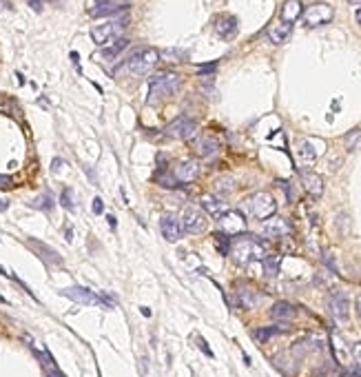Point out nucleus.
Segmentation results:
<instances>
[{
	"label": "nucleus",
	"instance_id": "1",
	"mask_svg": "<svg viewBox=\"0 0 361 377\" xmlns=\"http://www.w3.org/2000/svg\"><path fill=\"white\" fill-rule=\"evenodd\" d=\"M229 255L237 264H251V262H257L266 255L264 244L253 235H239L231 242L229 246Z\"/></svg>",
	"mask_w": 361,
	"mask_h": 377
},
{
	"label": "nucleus",
	"instance_id": "2",
	"mask_svg": "<svg viewBox=\"0 0 361 377\" xmlns=\"http://www.w3.org/2000/svg\"><path fill=\"white\" fill-rule=\"evenodd\" d=\"M179 87H182V78L175 71H157L149 80V100L160 102V100L177 93Z\"/></svg>",
	"mask_w": 361,
	"mask_h": 377
},
{
	"label": "nucleus",
	"instance_id": "3",
	"mask_svg": "<svg viewBox=\"0 0 361 377\" xmlns=\"http://www.w3.org/2000/svg\"><path fill=\"white\" fill-rule=\"evenodd\" d=\"M160 62V53L153 47H140L126 58L124 62V71L131 73V76H144V73H151L155 69V65Z\"/></svg>",
	"mask_w": 361,
	"mask_h": 377
},
{
	"label": "nucleus",
	"instance_id": "4",
	"mask_svg": "<svg viewBox=\"0 0 361 377\" xmlns=\"http://www.w3.org/2000/svg\"><path fill=\"white\" fill-rule=\"evenodd\" d=\"M242 206H244V211L249 213L251 218H257V220H268L270 215L275 213V208H277L273 195L266 193V191H257V193L249 195V198L242 202Z\"/></svg>",
	"mask_w": 361,
	"mask_h": 377
},
{
	"label": "nucleus",
	"instance_id": "5",
	"mask_svg": "<svg viewBox=\"0 0 361 377\" xmlns=\"http://www.w3.org/2000/svg\"><path fill=\"white\" fill-rule=\"evenodd\" d=\"M182 228L186 233H191V235H199V233H204L206 228H209V220H206V215L202 213V208H197V206H184V211H182Z\"/></svg>",
	"mask_w": 361,
	"mask_h": 377
},
{
	"label": "nucleus",
	"instance_id": "6",
	"mask_svg": "<svg viewBox=\"0 0 361 377\" xmlns=\"http://www.w3.org/2000/svg\"><path fill=\"white\" fill-rule=\"evenodd\" d=\"M332 16H335V13H332V7L326 3H317V5H310L308 9H304V23H306V27H310V29L328 25Z\"/></svg>",
	"mask_w": 361,
	"mask_h": 377
},
{
	"label": "nucleus",
	"instance_id": "7",
	"mask_svg": "<svg viewBox=\"0 0 361 377\" xmlns=\"http://www.w3.org/2000/svg\"><path fill=\"white\" fill-rule=\"evenodd\" d=\"M126 27V18L122 20H111V23H102L98 27H93L91 29V38L96 45H104L109 43L111 38H118L120 33H122V29Z\"/></svg>",
	"mask_w": 361,
	"mask_h": 377
},
{
	"label": "nucleus",
	"instance_id": "8",
	"mask_svg": "<svg viewBox=\"0 0 361 377\" xmlns=\"http://www.w3.org/2000/svg\"><path fill=\"white\" fill-rule=\"evenodd\" d=\"M195 131H197V122L193 118H186V116L175 118L169 127H166V136L175 138V140H191L195 136Z\"/></svg>",
	"mask_w": 361,
	"mask_h": 377
},
{
	"label": "nucleus",
	"instance_id": "9",
	"mask_svg": "<svg viewBox=\"0 0 361 377\" xmlns=\"http://www.w3.org/2000/svg\"><path fill=\"white\" fill-rule=\"evenodd\" d=\"M60 295L69 298L71 302H78V304H84V306H96L102 302V295H96L91 288H84V286H69V288H62Z\"/></svg>",
	"mask_w": 361,
	"mask_h": 377
},
{
	"label": "nucleus",
	"instance_id": "10",
	"mask_svg": "<svg viewBox=\"0 0 361 377\" xmlns=\"http://www.w3.org/2000/svg\"><path fill=\"white\" fill-rule=\"evenodd\" d=\"M219 228L226 235H239L246 228V218L242 211H226L224 215H219Z\"/></svg>",
	"mask_w": 361,
	"mask_h": 377
},
{
	"label": "nucleus",
	"instance_id": "11",
	"mask_svg": "<svg viewBox=\"0 0 361 377\" xmlns=\"http://www.w3.org/2000/svg\"><path fill=\"white\" fill-rule=\"evenodd\" d=\"M328 311H330V315H332V320H335V322H346V320H348V315H350V302H348V298H346V293L337 291V293L330 295Z\"/></svg>",
	"mask_w": 361,
	"mask_h": 377
},
{
	"label": "nucleus",
	"instance_id": "12",
	"mask_svg": "<svg viewBox=\"0 0 361 377\" xmlns=\"http://www.w3.org/2000/svg\"><path fill=\"white\" fill-rule=\"evenodd\" d=\"M199 171H202V166L197 160H182L175 166V180L177 182H193L199 178Z\"/></svg>",
	"mask_w": 361,
	"mask_h": 377
},
{
	"label": "nucleus",
	"instance_id": "13",
	"mask_svg": "<svg viewBox=\"0 0 361 377\" xmlns=\"http://www.w3.org/2000/svg\"><path fill=\"white\" fill-rule=\"evenodd\" d=\"M193 149L202 158H215L219 153V142L213 136H199L193 140Z\"/></svg>",
	"mask_w": 361,
	"mask_h": 377
},
{
	"label": "nucleus",
	"instance_id": "14",
	"mask_svg": "<svg viewBox=\"0 0 361 377\" xmlns=\"http://www.w3.org/2000/svg\"><path fill=\"white\" fill-rule=\"evenodd\" d=\"M160 228H162V235L169 242H177L182 238L184 228H182V222H179L175 215H164L162 220H160Z\"/></svg>",
	"mask_w": 361,
	"mask_h": 377
},
{
	"label": "nucleus",
	"instance_id": "15",
	"mask_svg": "<svg viewBox=\"0 0 361 377\" xmlns=\"http://www.w3.org/2000/svg\"><path fill=\"white\" fill-rule=\"evenodd\" d=\"M317 146H315V142L312 140H302V142L297 144V162H299V166H312L317 162Z\"/></svg>",
	"mask_w": 361,
	"mask_h": 377
},
{
	"label": "nucleus",
	"instance_id": "16",
	"mask_svg": "<svg viewBox=\"0 0 361 377\" xmlns=\"http://www.w3.org/2000/svg\"><path fill=\"white\" fill-rule=\"evenodd\" d=\"M27 244H29L33 251H36L40 258L47 262V264H53V266H60V264H62V258H60V253H56L51 246H47V244H42V242H38V240H33V238L27 240Z\"/></svg>",
	"mask_w": 361,
	"mask_h": 377
},
{
	"label": "nucleus",
	"instance_id": "17",
	"mask_svg": "<svg viewBox=\"0 0 361 377\" xmlns=\"http://www.w3.org/2000/svg\"><path fill=\"white\" fill-rule=\"evenodd\" d=\"M202 208H204L206 213H211L213 218H219V215H224L226 211H229L226 202H224V200H219L217 195H213V193L202 195Z\"/></svg>",
	"mask_w": 361,
	"mask_h": 377
},
{
	"label": "nucleus",
	"instance_id": "18",
	"mask_svg": "<svg viewBox=\"0 0 361 377\" xmlns=\"http://www.w3.org/2000/svg\"><path fill=\"white\" fill-rule=\"evenodd\" d=\"M262 233L266 235V238H282V235L290 233V226L286 224L284 220L273 218V220H266L262 224Z\"/></svg>",
	"mask_w": 361,
	"mask_h": 377
},
{
	"label": "nucleus",
	"instance_id": "19",
	"mask_svg": "<svg viewBox=\"0 0 361 377\" xmlns=\"http://www.w3.org/2000/svg\"><path fill=\"white\" fill-rule=\"evenodd\" d=\"M215 29H217L219 38L231 40V38H235V33H237V20L233 16H219L215 23Z\"/></svg>",
	"mask_w": 361,
	"mask_h": 377
},
{
	"label": "nucleus",
	"instance_id": "20",
	"mask_svg": "<svg viewBox=\"0 0 361 377\" xmlns=\"http://www.w3.org/2000/svg\"><path fill=\"white\" fill-rule=\"evenodd\" d=\"M302 184H304L306 191L312 195V198H319V195L324 193V180L319 178L317 173H310V171L302 173Z\"/></svg>",
	"mask_w": 361,
	"mask_h": 377
},
{
	"label": "nucleus",
	"instance_id": "21",
	"mask_svg": "<svg viewBox=\"0 0 361 377\" xmlns=\"http://www.w3.org/2000/svg\"><path fill=\"white\" fill-rule=\"evenodd\" d=\"M270 315H273V320H277V322H290V320H295L297 311L292 304H288V302H275L270 308Z\"/></svg>",
	"mask_w": 361,
	"mask_h": 377
},
{
	"label": "nucleus",
	"instance_id": "22",
	"mask_svg": "<svg viewBox=\"0 0 361 377\" xmlns=\"http://www.w3.org/2000/svg\"><path fill=\"white\" fill-rule=\"evenodd\" d=\"M126 5H118L113 3V0H102V3H98L96 7H91V16H109V13H126Z\"/></svg>",
	"mask_w": 361,
	"mask_h": 377
},
{
	"label": "nucleus",
	"instance_id": "23",
	"mask_svg": "<svg viewBox=\"0 0 361 377\" xmlns=\"http://www.w3.org/2000/svg\"><path fill=\"white\" fill-rule=\"evenodd\" d=\"M304 7L299 0H286L284 7H282V23H288L292 25L295 20H299V16H302Z\"/></svg>",
	"mask_w": 361,
	"mask_h": 377
},
{
	"label": "nucleus",
	"instance_id": "24",
	"mask_svg": "<svg viewBox=\"0 0 361 377\" xmlns=\"http://www.w3.org/2000/svg\"><path fill=\"white\" fill-rule=\"evenodd\" d=\"M290 31H292V25L277 23V25H273L268 29V38H270L273 45H282V43H286V40L290 38Z\"/></svg>",
	"mask_w": 361,
	"mask_h": 377
},
{
	"label": "nucleus",
	"instance_id": "25",
	"mask_svg": "<svg viewBox=\"0 0 361 377\" xmlns=\"http://www.w3.org/2000/svg\"><path fill=\"white\" fill-rule=\"evenodd\" d=\"M262 268L266 278H277L279 268H282V258L279 255H264L262 258Z\"/></svg>",
	"mask_w": 361,
	"mask_h": 377
},
{
	"label": "nucleus",
	"instance_id": "26",
	"mask_svg": "<svg viewBox=\"0 0 361 377\" xmlns=\"http://www.w3.org/2000/svg\"><path fill=\"white\" fill-rule=\"evenodd\" d=\"M237 304L242 308H255L259 304V295L255 291H251V288H242L237 293Z\"/></svg>",
	"mask_w": 361,
	"mask_h": 377
},
{
	"label": "nucleus",
	"instance_id": "27",
	"mask_svg": "<svg viewBox=\"0 0 361 377\" xmlns=\"http://www.w3.org/2000/svg\"><path fill=\"white\" fill-rule=\"evenodd\" d=\"M279 333H284L282 328H257V331L253 333V338H255L257 342H268L273 335H279Z\"/></svg>",
	"mask_w": 361,
	"mask_h": 377
},
{
	"label": "nucleus",
	"instance_id": "28",
	"mask_svg": "<svg viewBox=\"0 0 361 377\" xmlns=\"http://www.w3.org/2000/svg\"><path fill=\"white\" fill-rule=\"evenodd\" d=\"M126 47H129V40H126V38H120V40H116V43H113V47L104 49L102 53H104V56H109V58H113V56H118V53H122Z\"/></svg>",
	"mask_w": 361,
	"mask_h": 377
},
{
	"label": "nucleus",
	"instance_id": "29",
	"mask_svg": "<svg viewBox=\"0 0 361 377\" xmlns=\"http://www.w3.org/2000/svg\"><path fill=\"white\" fill-rule=\"evenodd\" d=\"M31 206H33V208H40V211H51L53 200H51L47 193H42V195H40V198H36V200L31 202Z\"/></svg>",
	"mask_w": 361,
	"mask_h": 377
},
{
	"label": "nucleus",
	"instance_id": "30",
	"mask_svg": "<svg viewBox=\"0 0 361 377\" xmlns=\"http://www.w3.org/2000/svg\"><path fill=\"white\" fill-rule=\"evenodd\" d=\"M60 202H62V206L66 208V211H73V208H76V202H73V191H71V188H64L62 195H60Z\"/></svg>",
	"mask_w": 361,
	"mask_h": 377
},
{
	"label": "nucleus",
	"instance_id": "31",
	"mask_svg": "<svg viewBox=\"0 0 361 377\" xmlns=\"http://www.w3.org/2000/svg\"><path fill=\"white\" fill-rule=\"evenodd\" d=\"M217 191L219 193H224V191H233L235 188V182H233V178H222V180H217Z\"/></svg>",
	"mask_w": 361,
	"mask_h": 377
},
{
	"label": "nucleus",
	"instance_id": "32",
	"mask_svg": "<svg viewBox=\"0 0 361 377\" xmlns=\"http://www.w3.org/2000/svg\"><path fill=\"white\" fill-rule=\"evenodd\" d=\"M359 133H361L359 129H355V131L348 133V138H346V146H348V149H352V146H355V142L359 140Z\"/></svg>",
	"mask_w": 361,
	"mask_h": 377
},
{
	"label": "nucleus",
	"instance_id": "33",
	"mask_svg": "<svg viewBox=\"0 0 361 377\" xmlns=\"http://www.w3.org/2000/svg\"><path fill=\"white\" fill-rule=\"evenodd\" d=\"M13 186V180L9 176H0V188H5V191H9Z\"/></svg>",
	"mask_w": 361,
	"mask_h": 377
},
{
	"label": "nucleus",
	"instance_id": "34",
	"mask_svg": "<svg viewBox=\"0 0 361 377\" xmlns=\"http://www.w3.org/2000/svg\"><path fill=\"white\" fill-rule=\"evenodd\" d=\"M350 353H352V358H355L357 364L361 366V342H357V344L352 346V351H350Z\"/></svg>",
	"mask_w": 361,
	"mask_h": 377
},
{
	"label": "nucleus",
	"instance_id": "35",
	"mask_svg": "<svg viewBox=\"0 0 361 377\" xmlns=\"http://www.w3.org/2000/svg\"><path fill=\"white\" fill-rule=\"evenodd\" d=\"M102 211H104V202L100 200V198H96V200H93V213H96V215H100Z\"/></svg>",
	"mask_w": 361,
	"mask_h": 377
},
{
	"label": "nucleus",
	"instance_id": "36",
	"mask_svg": "<svg viewBox=\"0 0 361 377\" xmlns=\"http://www.w3.org/2000/svg\"><path fill=\"white\" fill-rule=\"evenodd\" d=\"M27 3L31 5V9H33V11H42V5H44L42 0H27Z\"/></svg>",
	"mask_w": 361,
	"mask_h": 377
},
{
	"label": "nucleus",
	"instance_id": "37",
	"mask_svg": "<svg viewBox=\"0 0 361 377\" xmlns=\"http://www.w3.org/2000/svg\"><path fill=\"white\" fill-rule=\"evenodd\" d=\"M350 377H361V366L352 368V371H350Z\"/></svg>",
	"mask_w": 361,
	"mask_h": 377
},
{
	"label": "nucleus",
	"instance_id": "38",
	"mask_svg": "<svg viewBox=\"0 0 361 377\" xmlns=\"http://www.w3.org/2000/svg\"><path fill=\"white\" fill-rule=\"evenodd\" d=\"M0 9H9V3H7V0H0Z\"/></svg>",
	"mask_w": 361,
	"mask_h": 377
},
{
	"label": "nucleus",
	"instance_id": "39",
	"mask_svg": "<svg viewBox=\"0 0 361 377\" xmlns=\"http://www.w3.org/2000/svg\"><path fill=\"white\" fill-rule=\"evenodd\" d=\"M109 224H111V228H116V218H113V215H109Z\"/></svg>",
	"mask_w": 361,
	"mask_h": 377
},
{
	"label": "nucleus",
	"instance_id": "40",
	"mask_svg": "<svg viewBox=\"0 0 361 377\" xmlns=\"http://www.w3.org/2000/svg\"><path fill=\"white\" fill-rule=\"evenodd\" d=\"M357 311H359V313H361V293H359V295H357Z\"/></svg>",
	"mask_w": 361,
	"mask_h": 377
},
{
	"label": "nucleus",
	"instance_id": "41",
	"mask_svg": "<svg viewBox=\"0 0 361 377\" xmlns=\"http://www.w3.org/2000/svg\"><path fill=\"white\" fill-rule=\"evenodd\" d=\"M5 208H7V202L0 200V211H5Z\"/></svg>",
	"mask_w": 361,
	"mask_h": 377
},
{
	"label": "nucleus",
	"instance_id": "42",
	"mask_svg": "<svg viewBox=\"0 0 361 377\" xmlns=\"http://www.w3.org/2000/svg\"><path fill=\"white\" fill-rule=\"evenodd\" d=\"M357 23H359V25H361V9H359V11H357Z\"/></svg>",
	"mask_w": 361,
	"mask_h": 377
},
{
	"label": "nucleus",
	"instance_id": "43",
	"mask_svg": "<svg viewBox=\"0 0 361 377\" xmlns=\"http://www.w3.org/2000/svg\"><path fill=\"white\" fill-rule=\"evenodd\" d=\"M348 3H352V5H359V3H361V0H348Z\"/></svg>",
	"mask_w": 361,
	"mask_h": 377
},
{
	"label": "nucleus",
	"instance_id": "44",
	"mask_svg": "<svg viewBox=\"0 0 361 377\" xmlns=\"http://www.w3.org/2000/svg\"><path fill=\"white\" fill-rule=\"evenodd\" d=\"M113 3H126V0H113Z\"/></svg>",
	"mask_w": 361,
	"mask_h": 377
}]
</instances>
